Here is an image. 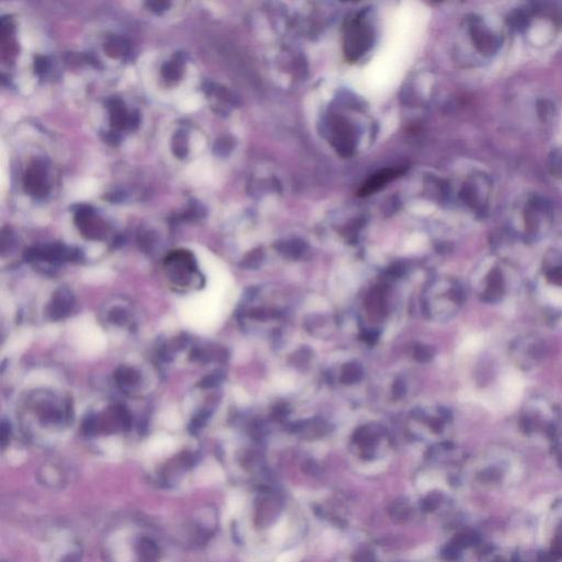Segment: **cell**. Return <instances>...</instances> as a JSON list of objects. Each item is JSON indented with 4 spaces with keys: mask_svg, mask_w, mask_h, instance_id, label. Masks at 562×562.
Here are the masks:
<instances>
[{
    "mask_svg": "<svg viewBox=\"0 0 562 562\" xmlns=\"http://www.w3.org/2000/svg\"><path fill=\"white\" fill-rule=\"evenodd\" d=\"M515 277L509 265L492 260L476 273V291L485 304H502L515 289Z\"/></svg>",
    "mask_w": 562,
    "mask_h": 562,
    "instance_id": "obj_1",
    "label": "cell"
},
{
    "mask_svg": "<svg viewBox=\"0 0 562 562\" xmlns=\"http://www.w3.org/2000/svg\"><path fill=\"white\" fill-rule=\"evenodd\" d=\"M535 291L551 322H562V259L551 258L543 264Z\"/></svg>",
    "mask_w": 562,
    "mask_h": 562,
    "instance_id": "obj_2",
    "label": "cell"
},
{
    "mask_svg": "<svg viewBox=\"0 0 562 562\" xmlns=\"http://www.w3.org/2000/svg\"><path fill=\"white\" fill-rule=\"evenodd\" d=\"M520 426L528 435L552 436L561 422L559 408L550 400L534 398L521 411Z\"/></svg>",
    "mask_w": 562,
    "mask_h": 562,
    "instance_id": "obj_3",
    "label": "cell"
},
{
    "mask_svg": "<svg viewBox=\"0 0 562 562\" xmlns=\"http://www.w3.org/2000/svg\"><path fill=\"white\" fill-rule=\"evenodd\" d=\"M552 219L550 204L543 198H533L527 202L524 210V237L528 241H536L545 234Z\"/></svg>",
    "mask_w": 562,
    "mask_h": 562,
    "instance_id": "obj_4",
    "label": "cell"
},
{
    "mask_svg": "<svg viewBox=\"0 0 562 562\" xmlns=\"http://www.w3.org/2000/svg\"><path fill=\"white\" fill-rule=\"evenodd\" d=\"M513 359L522 369H533L545 355V346L537 337H524L516 339L511 348Z\"/></svg>",
    "mask_w": 562,
    "mask_h": 562,
    "instance_id": "obj_5",
    "label": "cell"
},
{
    "mask_svg": "<svg viewBox=\"0 0 562 562\" xmlns=\"http://www.w3.org/2000/svg\"><path fill=\"white\" fill-rule=\"evenodd\" d=\"M27 260H45L56 262L64 260L78 262L82 258V252L77 248H67L63 245H45L40 247L30 248L25 252Z\"/></svg>",
    "mask_w": 562,
    "mask_h": 562,
    "instance_id": "obj_6",
    "label": "cell"
},
{
    "mask_svg": "<svg viewBox=\"0 0 562 562\" xmlns=\"http://www.w3.org/2000/svg\"><path fill=\"white\" fill-rule=\"evenodd\" d=\"M166 266L171 269V276L176 284L185 286L191 280V275L197 271L196 262L193 254L187 251H177L169 254L165 260Z\"/></svg>",
    "mask_w": 562,
    "mask_h": 562,
    "instance_id": "obj_7",
    "label": "cell"
},
{
    "mask_svg": "<svg viewBox=\"0 0 562 562\" xmlns=\"http://www.w3.org/2000/svg\"><path fill=\"white\" fill-rule=\"evenodd\" d=\"M75 222L82 234L90 240H101L106 234V226L100 219L97 218L94 211L87 206H80L76 211Z\"/></svg>",
    "mask_w": 562,
    "mask_h": 562,
    "instance_id": "obj_8",
    "label": "cell"
},
{
    "mask_svg": "<svg viewBox=\"0 0 562 562\" xmlns=\"http://www.w3.org/2000/svg\"><path fill=\"white\" fill-rule=\"evenodd\" d=\"M472 36L478 50L485 56H493L502 45L501 36L494 34L493 31L483 25L479 19L472 23Z\"/></svg>",
    "mask_w": 562,
    "mask_h": 562,
    "instance_id": "obj_9",
    "label": "cell"
},
{
    "mask_svg": "<svg viewBox=\"0 0 562 562\" xmlns=\"http://www.w3.org/2000/svg\"><path fill=\"white\" fill-rule=\"evenodd\" d=\"M25 191L31 196L42 198L49 193V182L45 164L36 160L29 167L25 176Z\"/></svg>",
    "mask_w": 562,
    "mask_h": 562,
    "instance_id": "obj_10",
    "label": "cell"
},
{
    "mask_svg": "<svg viewBox=\"0 0 562 562\" xmlns=\"http://www.w3.org/2000/svg\"><path fill=\"white\" fill-rule=\"evenodd\" d=\"M75 306V299L69 288H60L53 295L50 306L47 308V315L52 320L58 321L72 313Z\"/></svg>",
    "mask_w": 562,
    "mask_h": 562,
    "instance_id": "obj_11",
    "label": "cell"
},
{
    "mask_svg": "<svg viewBox=\"0 0 562 562\" xmlns=\"http://www.w3.org/2000/svg\"><path fill=\"white\" fill-rule=\"evenodd\" d=\"M402 173V169H384V171L374 175V176L361 187V191H359V196H368V195L376 193V191H379V189L382 188L386 184H388L390 180H395V178L399 177Z\"/></svg>",
    "mask_w": 562,
    "mask_h": 562,
    "instance_id": "obj_12",
    "label": "cell"
},
{
    "mask_svg": "<svg viewBox=\"0 0 562 562\" xmlns=\"http://www.w3.org/2000/svg\"><path fill=\"white\" fill-rule=\"evenodd\" d=\"M108 109L110 112V120L113 127L117 129H129L131 113L127 112L123 102L118 98H112L108 102Z\"/></svg>",
    "mask_w": 562,
    "mask_h": 562,
    "instance_id": "obj_13",
    "label": "cell"
},
{
    "mask_svg": "<svg viewBox=\"0 0 562 562\" xmlns=\"http://www.w3.org/2000/svg\"><path fill=\"white\" fill-rule=\"evenodd\" d=\"M532 9L520 8L513 10L506 18L509 28L517 32L525 30L532 20Z\"/></svg>",
    "mask_w": 562,
    "mask_h": 562,
    "instance_id": "obj_14",
    "label": "cell"
},
{
    "mask_svg": "<svg viewBox=\"0 0 562 562\" xmlns=\"http://www.w3.org/2000/svg\"><path fill=\"white\" fill-rule=\"evenodd\" d=\"M140 380V374L130 367H120L116 371V381L120 388H133Z\"/></svg>",
    "mask_w": 562,
    "mask_h": 562,
    "instance_id": "obj_15",
    "label": "cell"
},
{
    "mask_svg": "<svg viewBox=\"0 0 562 562\" xmlns=\"http://www.w3.org/2000/svg\"><path fill=\"white\" fill-rule=\"evenodd\" d=\"M105 51L110 58H121L129 53L130 43L123 38L113 36L106 42Z\"/></svg>",
    "mask_w": 562,
    "mask_h": 562,
    "instance_id": "obj_16",
    "label": "cell"
},
{
    "mask_svg": "<svg viewBox=\"0 0 562 562\" xmlns=\"http://www.w3.org/2000/svg\"><path fill=\"white\" fill-rule=\"evenodd\" d=\"M162 74L166 80H176L182 74V58H176L174 61L164 64Z\"/></svg>",
    "mask_w": 562,
    "mask_h": 562,
    "instance_id": "obj_17",
    "label": "cell"
},
{
    "mask_svg": "<svg viewBox=\"0 0 562 562\" xmlns=\"http://www.w3.org/2000/svg\"><path fill=\"white\" fill-rule=\"evenodd\" d=\"M173 151L177 158H184L188 153L187 134L184 131H178L173 140Z\"/></svg>",
    "mask_w": 562,
    "mask_h": 562,
    "instance_id": "obj_18",
    "label": "cell"
},
{
    "mask_svg": "<svg viewBox=\"0 0 562 562\" xmlns=\"http://www.w3.org/2000/svg\"><path fill=\"white\" fill-rule=\"evenodd\" d=\"M549 171L552 176L562 178V149L551 153L548 160Z\"/></svg>",
    "mask_w": 562,
    "mask_h": 562,
    "instance_id": "obj_19",
    "label": "cell"
},
{
    "mask_svg": "<svg viewBox=\"0 0 562 562\" xmlns=\"http://www.w3.org/2000/svg\"><path fill=\"white\" fill-rule=\"evenodd\" d=\"M224 379V374L222 371H215L212 372V374H210V375L206 376V377L202 379L200 382H199L198 386L202 389H210V388H215V387L219 386L222 380Z\"/></svg>",
    "mask_w": 562,
    "mask_h": 562,
    "instance_id": "obj_20",
    "label": "cell"
},
{
    "mask_svg": "<svg viewBox=\"0 0 562 562\" xmlns=\"http://www.w3.org/2000/svg\"><path fill=\"white\" fill-rule=\"evenodd\" d=\"M361 377V367L355 364L346 367V369H345L344 374H343V380H344L345 382H355V381L359 380Z\"/></svg>",
    "mask_w": 562,
    "mask_h": 562,
    "instance_id": "obj_21",
    "label": "cell"
},
{
    "mask_svg": "<svg viewBox=\"0 0 562 562\" xmlns=\"http://www.w3.org/2000/svg\"><path fill=\"white\" fill-rule=\"evenodd\" d=\"M209 411L206 410L201 411L200 413L197 414V415L193 417V423H191V432L196 433L200 428H204L206 423H207L208 419H209Z\"/></svg>",
    "mask_w": 562,
    "mask_h": 562,
    "instance_id": "obj_22",
    "label": "cell"
},
{
    "mask_svg": "<svg viewBox=\"0 0 562 562\" xmlns=\"http://www.w3.org/2000/svg\"><path fill=\"white\" fill-rule=\"evenodd\" d=\"M538 113H539V116L543 119V120H547V119L550 118L552 114H554V108H552V105L549 103L548 101H546V100H543V101H540L538 103Z\"/></svg>",
    "mask_w": 562,
    "mask_h": 562,
    "instance_id": "obj_23",
    "label": "cell"
},
{
    "mask_svg": "<svg viewBox=\"0 0 562 562\" xmlns=\"http://www.w3.org/2000/svg\"><path fill=\"white\" fill-rule=\"evenodd\" d=\"M416 358L422 361H430L433 357V350L428 346H421L416 348Z\"/></svg>",
    "mask_w": 562,
    "mask_h": 562,
    "instance_id": "obj_24",
    "label": "cell"
},
{
    "mask_svg": "<svg viewBox=\"0 0 562 562\" xmlns=\"http://www.w3.org/2000/svg\"><path fill=\"white\" fill-rule=\"evenodd\" d=\"M109 317H110V320L112 321L113 323H116V324H123V323L127 322V312L124 311L123 309L113 310Z\"/></svg>",
    "mask_w": 562,
    "mask_h": 562,
    "instance_id": "obj_25",
    "label": "cell"
},
{
    "mask_svg": "<svg viewBox=\"0 0 562 562\" xmlns=\"http://www.w3.org/2000/svg\"><path fill=\"white\" fill-rule=\"evenodd\" d=\"M300 558V551L291 550L288 551V552H284V554H281L276 562H298Z\"/></svg>",
    "mask_w": 562,
    "mask_h": 562,
    "instance_id": "obj_26",
    "label": "cell"
},
{
    "mask_svg": "<svg viewBox=\"0 0 562 562\" xmlns=\"http://www.w3.org/2000/svg\"><path fill=\"white\" fill-rule=\"evenodd\" d=\"M147 6L151 8L152 12L160 14V12H165L169 9L171 3H167V1H149V3H147Z\"/></svg>",
    "mask_w": 562,
    "mask_h": 562,
    "instance_id": "obj_27",
    "label": "cell"
},
{
    "mask_svg": "<svg viewBox=\"0 0 562 562\" xmlns=\"http://www.w3.org/2000/svg\"><path fill=\"white\" fill-rule=\"evenodd\" d=\"M49 69V62L47 58L38 56L34 62V69H36V74L43 75Z\"/></svg>",
    "mask_w": 562,
    "mask_h": 562,
    "instance_id": "obj_28",
    "label": "cell"
},
{
    "mask_svg": "<svg viewBox=\"0 0 562 562\" xmlns=\"http://www.w3.org/2000/svg\"><path fill=\"white\" fill-rule=\"evenodd\" d=\"M286 528H287V525H286L284 522L279 524L278 526L276 527L275 530H273V537L275 538L276 540L282 539L284 534H286Z\"/></svg>",
    "mask_w": 562,
    "mask_h": 562,
    "instance_id": "obj_29",
    "label": "cell"
},
{
    "mask_svg": "<svg viewBox=\"0 0 562 562\" xmlns=\"http://www.w3.org/2000/svg\"><path fill=\"white\" fill-rule=\"evenodd\" d=\"M9 425L6 424V422L3 421V424H1V441H3V445L6 444L7 437L9 435Z\"/></svg>",
    "mask_w": 562,
    "mask_h": 562,
    "instance_id": "obj_30",
    "label": "cell"
},
{
    "mask_svg": "<svg viewBox=\"0 0 562 562\" xmlns=\"http://www.w3.org/2000/svg\"><path fill=\"white\" fill-rule=\"evenodd\" d=\"M120 140V136H119L116 132H112L108 135V142H111V143L114 144L117 143V140Z\"/></svg>",
    "mask_w": 562,
    "mask_h": 562,
    "instance_id": "obj_31",
    "label": "cell"
}]
</instances>
